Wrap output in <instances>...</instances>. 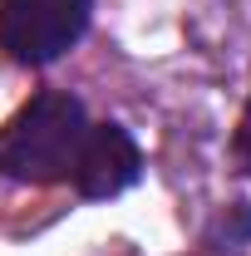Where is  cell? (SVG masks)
<instances>
[{
    "label": "cell",
    "mask_w": 251,
    "mask_h": 256,
    "mask_svg": "<svg viewBox=\"0 0 251 256\" xmlns=\"http://www.w3.org/2000/svg\"><path fill=\"white\" fill-rule=\"evenodd\" d=\"M84 133H89V108L79 94L69 89L30 94L15 108V118L0 128V178L25 188L69 182Z\"/></svg>",
    "instance_id": "obj_1"
},
{
    "label": "cell",
    "mask_w": 251,
    "mask_h": 256,
    "mask_svg": "<svg viewBox=\"0 0 251 256\" xmlns=\"http://www.w3.org/2000/svg\"><path fill=\"white\" fill-rule=\"evenodd\" d=\"M94 0H0V50L20 69H50L89 34Z\"/></svg>",
    "instance_id": "obj_2"
},
{
    "label": "cell",
    "mask_w": 251,
    "mask_h": 256,
    "mask_svg": "<svg viewBox=\"0 0 251 256\" xmlns=\"http://www.w3.org/2000/svg\"><path fill=\"white\" fill-rule=\"evenodd\" d=\"M69 182H74V192L84 202H114V197H124L128 188L143 182V148H138V138L118 118L89 124Z\"/></svg>",
    "instance_id": "obj_3"
},
{
    "label": "cell",
    "mask_w": 251,
    "mask_h": 256,
    "mask_svg": "<svg viewBox=\"0 0 251 256\" xmlns=\"http://www.w3.org/2000/svg\"><path fill=\"white\" fill-rule=\"evenodd\" d=\"M207 246L212 252H242V246H251V207L246 202H232L217 217V226L207 232Z\"/></svg>",
    "instance_id": "obj_4"
},
{
    "label": "cell",
    "mask_w": 251,
    "mask_h": 256,
    "mask_svg": "<svg viewBox=\"0 0 251 256\" xmlns=\"http://www.w3.org/2000/svg\"><path fill=\"white\" fill-rule=\"evenodd\" d=\"M232 158H236V168L251 178V98H246V108H242L236 133H232Z\"/></svg>",
    "instance_id": "obj_5"
}]
</instances>
